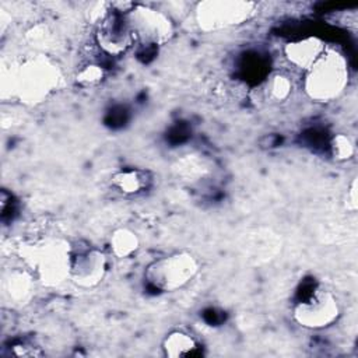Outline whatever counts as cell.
<instances>
[{
	"label": "cell",
	"mask_w": 358,
	"mask_h": 358,
	"mask_svg": "<svg viewBox=\"0 0 358 358\" xmlns=\"http://www.w3.org/2000/svg\"><path fill=\"white\" fill-rule=\"evenodd\" d=\"M105 69L98 63L84 64L76 74V83L83 88H91L101 84L105 78Z\"/></svg>",
	"instance_id": "cell-18"
},
{
	"label": "cell",
	"mask_w": 358,
	"mask_h": 358,
	"mask_svg": "<svg viewBox=\"0 0 358 358\" xmlns=\"http://www.w3.org/2000/svg\"><path fill=\"white\" fill-rule=\"evenodd\" d=\"M126 17L137 43L158 46L169 42L175 35V25L171 17L154 7L134 3Z\"/></svg>",
	"instance_id": "cell-7"
},
{
	"label": "cell",
	"mask_w": 358,
	"mask_h": 358,
	"mask_svg": "<svg viewBox=\"0 0 358 358\" xmlns=\"http://www.w3.org/2000/svg\"><path fill=\"white\" fill-rule=\"evenodd\" d=\"M20 257L35 280L46 287H57L70 280L73 246L62 236H48L20 246Z\"/></svg>",
	"instance_id": "cell-1"
},
{
	"label": "cell",
	"mask_w": 358,
	"mask_h": 358,
	"mask_svg": "<svg viewBox=\"0 0 358 358\" xmlns=\"http://www.w3.org/2000/svg\"><path fill=\"white\" fill-rule=\"evenodd\" d=\"M108 271V257L105 252L85 246L84 249L74 250L71 256L70 281L83 289L98 287Z\"/></svg>",
	"instance_id": "cell-9"
},
{
	"label": "cell",
	"mask_w": 358,
	"mask_h": 358,
	"mask_svg": "<svg viewBox=\"0 0 358 358\" xmlns=\"http://www.w3.org/2000/svg\"><path fill=\"white\" fill-rule=\"evenodd\" d=\"M152 185V175L147 169L127 168L120 169L112 176V186L126 196H136Z\"/></svg>",
	"instance_id": "cell-13"
},
{
	"label": "cell",
	"mask_w": 358,
	"mask_h": 358,
	"mask_svg": "<svg viewBox=\"0 0 358 358\" xmlns=\"http://www.w3.org/2000/svg\"><path fill=\"white\" fill-rule=\"evenodd\" d=\"M200 271L199 260L190 252H175L152 260L144 271L145 282L161 292L186 287Z\"/></svg>",
	"instance_id": "cell-4"
},
{
	"label": "cell",
	"mask_w": 358,
	"mask_h": 358,
	"mask_svg": "<svg viewBox=\"0 0 358 358\" xmlns=\"http://www.w3.org/2000/svg\"><path fill=\"white\" fill-rule=\"evenodd\" d=\"M302 88L306 96L315 102H331L337 99L348 85L350 69L345 56L331 48L303 71Z\"/></svg>",
	"instance_id": "cell-2"
},
{
	"label": "cell",
	"mask_w": 358,
	"mask_h": 358,
	"mask_svg": "<svg viewBox=\"0 0 358 358\" xmlns=\"http://www.w3.org/2000/svg\"><path fill=\"white\" fill-rule=\"evenodd\" d=\"M340 315L341 308L337 298L322 287H315L292 308L294 320L299 326L310 330L330 327L338 320Z\"/></svg>",
	"instance_id": "cell-6"
},
{
	"label": "cell",
	"mask_w": 358,
	"mask_h": 358,
	"mask_svg": "<svg viewBox=\"0 0 358 358\" xmlns=\"http://www.w3.org/2000/svg\"><path fill=\"white\" fill-rule=\"evenodd\" d=\"M326 49L327 46L324 41L319 36H305L287 42L284 45L282 53L291 66L306 71L315 64V62L324 53Z\"/></svg>",
	"instance_id": "cell-11"
},
{
	"label": "cell",
	"mask_w": 358,
	"mask_h": 358,
	"mask_svg": "<svg viewBox=\"0 0 358 358\" xmlns=\"http://www.w3.org/2000/svg\"><path fill=\"white\" fill-rule=\"evenodd\" d=\"M358 196H357V178L352 179L348 190H347V208L354 211L358 207Z\"/></svg>",
	"instance_id": "cell-20"
},
{
	"label": "cell",
	"mask_w": 358,
	"mask_h": 358,
	"mask_svg": "<svg viewBox=\"0 0 358 358\" xmlns=\"http://www.w3.org/2000/svg\"><path fill=\"white\" fill-rule=\"evenodd\" d=\"M140 248L137 234L129 228H117L109 236L110 253L117 259H127Z\"/></svg>",
	"instance_id": "cell-15"
},
{
	"label": "cell",
	"mask_w": 358,
	"mask_h": 358,
	"mask_svg": "<svg viewBox=\"0 0 358 358\" xmlns=\"http://www.w3.org/2000/svg\"><path fill=\"white\" fill-rule=\"evenodd\" d=\"M257 4L243 0H206L196 6V22L201 31L211 32L238 27L255 17Z\"/></svg>",
	"instance_id": "cell-5"
},
{
	"label": "cell",
	"mask_w": 358,
	"mask_h": 358,
	"mask_svg": "<svg viewBox=\"0 0 358 358\" xmlns=\"http://www.w3.org/2000/svg\"><path fill=\"white\" fill-rule=\"evenodd\" d=\"M329 152L333 157V159L338 162H344L354 157L355 147L352 140L347 134L337 133L329 141Z\"/></svg>",
	"instance_id": "cell-17"
},
{
	"label": "cell",
	"mask_w": 358,
	"mask_h": 358,
	"mask_svg": "<svg viewBox=\"0 0 358 358\" xmlns=\"http://www.w3.org/2000/svg\"><path fill=\"white\" fill-rule=\"evenodd\" d=\"M278 236L275 234H271L270 231H266L262 234L260 231H256L252 235L246 236L245 249L246 253H252L255 259H270L278 249Z\"/></svg>",
	"instance_id": "cell-16"
},
{
	"label": "cell",
	"mask_w": 358,
	"mask_h": 358,
	"mask_svg": "<svg viewBox=\"0 0 358 358\" xmlns=\"http://www.w3.org/2000/svg\"><path fill=\"white\" fill-rule=\"evenodd\" d=\"M95 42L105 55L117 57L133 48L134 43H137V39L130 28L126 14L110 8L98 22Z\"/></svg>",
	"instance_id": "cell-8"
},
{
	"label": "cell",
	"mask_w": 358,
	"mask_h": 358,
	"mask_svg": "<svg viewBox=\"0 0 358 358\" xmlns=\"http://www.w3.org/2000/svg\"><path fill=\"white\" fill-rule=\"evenodd\" d=\"M11 347H13L11 354L15 355V357H38V355H42V351H39L38 347L28 345L25 343H18V344H14Z\"/></svg>",
	"instance_id": "cell-19"
},
{
	"label": "cell",
	"mask_w": 358,
	"mask_h": 358,
	"mask_svg": "<svg viewBox=\"0 0 358 358\" xmlns=\"http://www.w3.org/2000/svg\"><path fill=\"white\" fill-rule=\"evenodd\" d=\"M162 352L168 358H185L203 355L200 341L185 330H172L162 340Z\"/></svg>",
	"instance_id": "cell-12"
},
{
	"label": "cell",
	"mask_w": 358,
	"mask_h": 358,
	"mask_svg": "<svg viewBox=\"0 0 358 358\" xmlns=\"http://www.w3.org/2000/svg\"><path fill=\"white\" fill-rule=\"evenodd\" d=\"M294 91V83L292 78L281 71L271 73L264 84H263V92L268 102L273 103H281L287 101Z\"/></svg>",
	"instance_id": "cell-14"
},
{
	"label": "cell",
	"mask_w": 358,
	"mask_h": 358,
	"mask_svg": "<svg viewBox=\"0 0 358 358\" xmlns=\"http://www.w3.org/2000/svg\"><path fill=\"white\" fill-rule=\"evenodd\" d=\"M35 282L34 274L24 267H13L1 275V294L3 299L14 306L25 305L34 295Z\"/></svg>",
	"instance_id": "cell-10"
},
{
	"label": "cell",
	"mask_w": 358,
	"mask_h": 358,
	"mask_svg": "<svg viewBox=\"0 0 358 358\" xmlns=\"http://www.w3.org/2000/svg\"><path fill=\"white\" fill-rule=\"evenodd\" d=\"M63 76L57 64L43 55L25 59L11 74V88L21 102L36 105L43 102L62 84Z\"/></svg>",
	"instance_id": "cell-3"
}]
</instances>
